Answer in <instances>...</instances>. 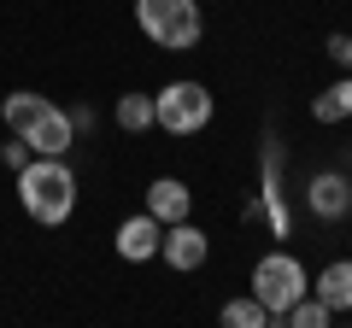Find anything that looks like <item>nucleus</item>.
<instances>
[{"instance_id":"0eeeda50","label":"nucleus","mask_w":352,"mask_h":328,"mask_svg":"<svg viewBox=\"0 0 352 328\" xmlns=\"http://www.w3.org/2000/svg\"><path fill=\"white\" fill-rule=\"evenodd\" d=\"M159 240H164V223H159V217H147V211H135V217L118 223V253H124L129 264L159 258Z\"/></svg>"},{"instance_id":"dca6fc26","label":"nucleus","mask_w":352,"mask_h":328,"mask_svg":"<svg viewBox=\"0 0 352 328\" xmlns=\"http://www.w3.org/2000/svg\"><path fill=\"white\" fill-rule=\"evenodd\" d=\"M329 59H335L340 71H352V36H329Z\"/></svg>"},{"instance_id":"423d86ee","label":"nucleus","mask_w":352,"mask_h":328,"mask_svg":"<svg viewBox=\"0 0 352 328\" xmlns=\"http://www.w3.org/2000/svg\"><path fill=\"white\" fill-rule=\"evenodd\" d=\"M206 253H212V240H206L188 217H182V223H170V229H164V240H159V258H164L170 270H200Z\"/></svg>"},{"instance_id":"f8f14e48","label":"nucleus","mask_w":352,"mask_h":328,"mask_svg":"<svg viewBox=\"0 0 352 328\" xmlns=\"http://www.w3.org/2000/svg\"><path fill=\"white\" fill-rule=\"evenodd\" d=\"M270 328H335V311H329L323 299H311V293H305L300 305H288L282 316H270Z\"/></svg>"},{"instance_id":"39448f33","label":"nucleus","mask_w":352,"mask_h":328,"mask_svg":"<svg viewBox=\"0 0 352 328\" xmlns=\"http://www.w3.org/2000/svg\"><path fill=\"white\" fill-rule=\"evenodd\" d=\"M305 293H311V276H305V264L294 253H264L258 264H252V299L270 316H282L288 305H300Z\"/></svg>"},{"instance_id":"7ed1b4c3","label":"nucleus","mask_w":352,"mask_h":328,"mask_svg":"<svg viewBox=\"0 0 352 328\" xmlns=\"http://www.w3.org/2000/svg\"><path fill=\"white\" fill-rule=\"evenodd\" d=\"M135 24L153 36V47L164 53H194L206 36L200 0H135Z\"/></svg>"},{"instance_id":"9d476101","label":"nucleus","mask_w":352,"mask_h":328,"mask_svg":"<svg viewBox=\"0 0 352 328\" xmlns=\"http://www.w3.org/2000/svg\"><path fill=\"white\" fill-rule=\"evenodd\" d=\"M311 288H317L311 299H323L329 311H352V258H335V264H329Z\"/></svg>"},{"instance_id":"6e6552de","label":"nucleus","mask_w":352,"mask_h":328,"mask_svg":"<svg viewBox=\"0 0 352 328\" xmlns=\"http://www.w3.org/2000/svg\"><path fill=\"white\" fill-rule=\"evenodd\" d=\"M305 205H311L317 217H346L352 211V182L340 176V170H317L311 188H305Z\"/></svg>"},{"instance_id":"f03ea898","label":"nucleus","mask_w":352,"mask_h":328,"mask_svg":"<svg viewBox=\"0 0 352 328\" xmlns=\"http://www.w3.org/2000/svg\"><path fill=\"white\" fill-rule=\"evenodd\" d=\"M18 200H24V211L36 217V223L59 229L65 217L76 211V176L65 159H30L24 170H18Z\"/></svg>"},{"instance_id":"2eb2a0df","label":"nucleus","mask_w":352,"mask_h":328,"mask_svg":"<svg viewBox=\"0 0 352 328\" xmlns=\"http://www.w3.org/2000/svg\"><path fill=\"white\" fill-rule=\"evenodd\" d=\"M0 159L12 164V170H24V164H30V141H24V135H12L6 147H0Z\"/></svg>"},{"instance_id":"f257e3e1","label":"nucleus","mask_w":352,"mask_h":328,"mask_svg":"<svg viewBox=\"0 0 352 328\" xmlns=\"http://www.w3.org/2000/svg\"><path fill=\"white\" fill-rule=\"evenodd\" d=\"M0 117H6L12 135L30 141L36 159H65V147H71V135H76L71 112H59L47 94H6V100H0Z\"/></svg>"},{"instance_id":"9b49d317","label":"nucleus","mask_w":352,"mask_h":328,"mask_svg":"<svg viewBox=\"0 0 352 328\" xmlns=\"http://www.w3.org/2000/svg\"><path fill=\"white\" fill-rule=\"evenodd\" d=\"M311 117H317V124H346V117H352V76H340V82H329V89L317 94Z\"/></svg>"},{"instance_id":"20e7f679","label":"nucleus","mask_w":352,"mask_h":328,"mask_svg":"<svg viewBox=\"0 0 352 328\" xmlns=\"http://www.w3.org/2000/svg\"><path fill=\"white\" fill-rule=\"evenodd\" d=\"M153 124H159L164 135H200V129L212 124V89L194 82V76L164 82V89L153 94Z\"/></svg>"},{"instance_id":"4468645a","label":"nucleus","mask_w":352,"mask_h":328,"mask_svg":"<svg viewBox=\"0 0 352 328\" xmlns=\"http://www.w3.org/2000/svg\"><path fill=\"white\" fill-rule=\"evenodd\" d=\"M112 117H118V129H129V135H141V129H153V94H124Z\"/></svg>"},{"instance_id":"1a4fd4ad","label":"nucleus","mask_w":352,"mask_h":328,"mask_svg":"<svg viewBox=\"0 0 352 328\" xmlns=\"http://www.w3.org/2000/svg\"><path fill=\"white\" fill-rule=\"evenodd\" d=\"M188 205H194V194L182 188L176 176H159V182L147 188V217H159L164 229H170V223H182V217H188Z\"/></svg>"},{"instance_id":"ddd939ff","label":"nucleus","mask_w":352,"mask_h":328,"mask_svg":"<svg viewBox=\"0 0 352 328\" xmlns=\"http://www.w3.org/2000/svg\"><path fill=\"white\" fill-rule=\"evenodd\" d=\"M217 328H270V311L247 293V299H229L223 311H217Z\"/></svg>"}]
</instances>
